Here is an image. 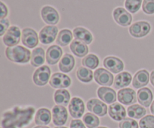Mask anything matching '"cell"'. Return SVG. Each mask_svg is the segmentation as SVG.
I'll return each mask as SVG.
<instances>
[{
  "label": "cell",
  "instance_id": "obj_1",
  "mask_svg": "<svg viewBox=\"0 0 154 128\" xmlns=\"http://www.w3.org/2000/svg\"><path fill=\"white\" fill-rule=\"evenodd\" d=\"M35 109L32 106L22 108L15 106L3 113L2 127L3 128H23L31 123Z\"/></svg>",
  "mask_w": 154,
  "mask_h": 128
},
{
  "label": "cell",
  "instance_id": "obj_2",
  "mask_svg": "<svg viewBox=\"0 0 154 128\" xmlns=\"http://www.w3.org/2000/svg\"><path fill=\"white\" fill-rule=\"evenodd\" d=\"M5 55L6 58L12 62L26 64L31 60L32 53L27 48L20 45H17L6 48Z\"/></svg>",
  "mask_w": 154,
  "mask_h": 128
},
{
  "label": "cell",
  "instance_id": "obj_3",
  "mask_svg": "<svg viewBox=\"0 0 154 128\" xmlns=\"http://www.w3.org/2000/svg\"><path fill=\"white\" fill-rule=\"evenodd\" d=\"M21 34H22V31H20L19 27L16 25L10 26L3 36V43L8 47L17 46L20 43Z\"/></svg>",
  "mask_w": 154,
  "mask_h": 128
},
{
  "label": "cell",
  "instance_id": "obj_4",
  "mask_svg": "<svg viewBox=\"0 0 154 128\" xmlns=\"http://www.w3.org/2000/svg\"><path fill=\"white\" fill-rule=\"evenodd\" d=\"M51 70L47 65H43L36 69L33 73L32 79L35 85L38 86H44L48 83L51 79Z\"/></svg>",
  "mask_w": 154,
  "mask_h": 128
},
{
  "label": "cell",
  "instance_id": "obj_5",
  "mask_svg": "<svg viewBox=\"0 0 154 128\" xmlns=\"http://www.w3.org/2000/svg\"><path fill=\"white\" fill-rule=\"evenodd\" d=\"M151 30V25L147 21H138L129 27V31L131 35L136 38H140L147 35Z\"/></svg>",
  "mask_w": 154,
  "mask_h": 128
},
{
  "label": "cell",
  "instance_id": "obj_6",
  "mask_svg": "<svg viewBox=\"0 0 154 128\" xmlns=\"http://www.w3.org/2000/svg\"><path fill=\"white\" fill-rule=\"evenodd\" d=\"M21 40L23 44L28 48H35L38 44L39 36L33 28H25L22 30Z\"/></svg>",
  "mask_w": 154,
  "mask_h": 128
},
{
  "label": "cell",
  "instance_id": "obj_7",
  "mask_svg": "<svg viewBox=\"0 0 154 128\" xmlns=\"http://www.w3.org/2000/svg\"><path fill=\"white\" fill-rule=\"evenodd\" d=\"M49 84L52 88L63 89L69 88L72 84V80L71 78L65 73H55L51 76Z\"/></svg>",
  "mask_w": 154,
  "mask_h": 128
},
{
  "label": "cell",
  "instance_id": "obj_8",
  "mask_svg": "<svg viewBox=\"0 0 154 128\" xmlns=\"http://www.w3.org/2000/svg\"><path fill=\"white\" fill-rule=\"evenodd\" d=\"M94 79L99 85L102 86H111L114 85V76L109 70L104 68H98L94 72Z\"/></svg>",
  "mask_w": 154,
  "mask_h": 128
},
{
  "label": "cell",
  "instance_id": "obj_9",
  "mask_svg": "<svg viewBox=\"0 0 154 128\" xmlns=\"http://www.w3.org/2000/svg\"><path fill=\"white\" fill-rule=\"evenodd\" d=\"M58 28L55 25H46L39 32V40L43 44L53 43L58 34Z\"/></svg>",
  "mask_w": 154,
  "mask_h": 128
},
{
  "label": "cell",
  "instance_id": "obj_10",
  "mask_svg": "<svg viewBox=\"0 0 154 128\" xmlns=\"http://www.w3.org/2000/svg\"><path fill=\"white\" fill-rule=\"evenodd\" d=\"M113 16L114 20L118 25L126 27L130 25L132 22V16L129 12L125 8L118 7L113 11Z\"/></svg>",
  "mask_w": 154,
  "mask_h": 128
},
{
  "label": "cell",
  "instance_id": "obj_11",
  "mask_svg": "<svg viewBox=\"0 0 154 128\" xmlns=\"http://www.w3.org/2000/svg\"><path fill=\"white\" fill-rule=\"evenodd\" d=\"M41 16L44 22L50 25H55L60 20V15L58 11L51 6H44L41 10Z\"/></svg>",
  "mask_w": 154,
  "mask_h": 128
},
{
  "label": "cell",
  "instance_id": "obj_12",
  "mask_svg": "<svg viewBox=\"0 0 154 128\" xmlns=\"http://www.w3.org/2000/svg\"><path fill=\"white\" fill-rule=\"evenodd\" d=\"M69 111L72 118L78 119L81 118L85 111V106L82 99L77 97H73L69 104Z\"/></svg>",
  "mask_w": 154,
  "mask_h": 128
},
{
  "label": "cell",
  "instance_id": "obj_13",
  "mask_svg": "<svg viewBox=\"0 0 154 128\" xmlns=\"http://www.w3.org/2000/svg\"><path fill=\"white\" fill-rule=\"evenodd\" d=\"M87 107L90 112L99 116H105L108 113L107 105L99 99L93 98L89 100L87 103Z\"/></svg>",
  "mask_w": 154,
  "mask_h": 128
},
{
  "label": "cell",
  "instance_id": "obj_14",
  "mask_svg": "<svg viewBox=\"0 0 154 128\" xmlns=\"http://www.w3.org/2000/svg\"><path fill=\"white\" fill-rule=\"evenodd\" d=\"M53 122L57 126H63L68 120V112L65 106L56 105L52 109Z\"/></svg>",
  "mask_w": 154,
  "mask_h": 128
},
{
  "label": "cell",
  "instance_id": "obj_15",
  "mask_svg": "<svg viewBox=\"0 0 154 128\" xmlns=\"http://www.w3.org/2000/svg\"><path fill=\"white\" fill-rule=\"evenodd\" d=\"M103 64L108 70L114 73H121L124 68V64L120 58L114 56H108L104 59Z\"/></svg>",
  "mask_w": 154,
  "mask_h": 128
},
{
  "label": "cell",
  "instance_id": "obj_16",
  "mask_svg": "<svg viewBox=\"0 0 154 128\" xmlns=\"http://www.w3.org/2000/svg\"><path fill=\"white\" fill-rule=\"evenodd\" d=\"M117 99L120 103L129 106L136 102V93L130 88H123L119 90L117 93Z\"/></svg>",
  "mask_w": 154,
  "mask_h": 128
},
{
  "label": "cell",
  "instance_id": "obj_17",
  "mask_svg": "<svg viewBox=\"0 0 154 128\" xmlns=\"http://www.w3.org/2000/svg\"><path fill=\"white\" fill-rule=\"evenodd\" d=\"M108 114L113 120L116 121H121L126 118V111L123 105L120 103H114L108 107Z\"/></svg>",
  "mask_w": 154,
  "mask_h": 128
},
{
  "label": "cell",
  "instance_id": "obj_18",
  "mask_svg": "<svg viewBox=\"0 0 154 128\" xmlns=\"http://www.w3.org/2000/svg\"><path fill=\"white\" fill-rule=\"evenodd\" d=\"M98 97L105 103L112 104L117 100V94L114 89L106 86L99 87L97 90Z\"/></svg>",
  "mask_w": 154,
  "mask_h": 128
},
{
  "label": "cell",
  "instance_id": "obj_19",
  "mask_svg": "<svg viewBox=\"0 0 154 128\" xmlns=\"http://www.w3.org/2000/svg\"><path fill=\"white\" fill-rule=\"evenodd\" d=\"M63 56V49L58 45H52L46 52V61L48 64L54 65L60 60Z\"/></svg>",
  "mask_w": 154,
  "mask_h": 128
},
{
  "label": "cell",
  "instance_id": "obj_20",
  "mask_svg": "<svg viewBox=\"0 0 154 128\" xmlns=\"http://www.w3.org/2000/svg\"><path fill=\"white\" fill-rule=\"evenodd\" d=\"M150 73L147 70H140L137 72L132 79V85L135 88H142L146 86L150 81Z\"/></svg>",
  "mask_w": 154,
  "mask_h": 128
},
{
  "label": "cell",
  "instance_id": "obj_21",
  "mask_svg": "<svg viewBox=\"0 0 154 128\" xmlns=\"http://www.w3.org/2000/svg\"><path fill=\"white\" fill-rule=\"evenodd\" d=\"M73 35L75 40L83 42L85 44H90L93 40L92 33L87 28L83 27H76L74 28Z\"/></svg>",
  "mask_w": 154,
  "mask_h": 128
},
{
  "label": "cell",
  "instance_id": "obj_22",
  "mask_svg": "<svg viewBox=\"0 0 154 128\" xmlns=\"http://www.w3.org/2000/svg\"><path fill=\"white\" fill-rule=\"evenodd\" d=\"M138 103L144 107H149L153 102V94L149 88L144 87L138 91L137 93Z\"/></svg>",
  "mask_w": 154,
  "mask_h": 128
},
{
  "label": "cell",
  "instance_id": "obj_23",
  "mask_svg": "<svg viewBox=\"0 0 154 128\" xmlns=\"http://www.w3.org/2000/svg\"><path fill=\"white\" fill-rule=\"evenodd\" d=\"M51 111L47 108H41L36 112L35 117V123L39 126L48 125L51 121Z\"/></svg>",
  "mask_w": 154,
  "mask_h": 128
},
{
  "label": "cell",
  "instance_id": "obj_24",
  "mask_svg": "<svg viewBox=\"0 0 154 128\" xmlns=\"http://www.w3.org/2000/svg\"><path fill=\"white\" fill-rule=\"evenodd\" d=\"M70 49L72 53L78 58L85 57L89 52V48L87 44L75 39L70 43Z\"/></svg>",
  "mask_w": 154,
  "mask_h": 128
},
{
  "label": "cell",
  "instance_id": "obj_25",
  "mask_svg": "<svg viewBox=\"0 0 154 128\" xmlns=\"http://www.w3.org/2000/svg\"><path fill=\"white\" fill-rule=\"evenodd\" d=\"M46 54L45 49L42 47L35 48L32 52L30 63L33 67H39L45 64Z\"/></svg>",
  "mask_w": 154,
  "mask_h": 128
},
{
  "label": "cell",
  "instance_id": "obj_26",
  "mask_svg": "<svg viewBox=\"0 0 154 128\" xmlns=\"http://www.w3.org/2000/svg\"><path fill=\"white\" fill-rule=\"evenodd\" d=\"M75 64V59L71 54L66 53L62 57L59 63V69L64 73H69L73 70Z\"/></svg>",
  "mask_w": 154,
  "mask_h": 128
},
{
  "label": "cell",
  "instance_id": "obj_27",
  "mask_svg": "<svg viewBox=\"0 0 154 128\" xmlns=\"http://www.w3.org/2000/svg\"><path fill=\"white\" fill-rule=\"evenodd\" d=\"M132 82V75L129 72H121L114 78V86L117 89L127 87Z\"/></svg>",
  "mask_w": 154,
  "mask_h": 128
},
{
  "label": "cell",
  "instance_id": "obj_28",
  "mask_svg": "<svg viewBox=\"0 0 154 128\" xmlns=\"http://www.w3.org/2000/svg\"><path fill=\"white\" fill-rule=\"evenodd\" d=\"M70 93L68 90L59 89L57 90L54 93V99L57 105L63 106H67L69 103H70Z\"/></svg>",
  "mask_w": 154,
  "mask_h": 128
},
{
  "label": "cell",
  "instance_id": "obj_29",
  "mask_svg": "<svg viewBox=\"0 0 154 128\" xmlns=\"http://www.w3.org/2000/svg\"><path fill=\"white\" fill-rule=\"evenodd\" d=\"M74 35L71 30L68 28H64L62 29L59 32L58 35L57 37V43L60 45V46H66L72 42V38Z\"/></svg>",
  "mask_w": 154,
  "mask_h": 128
},
{
  "label": "cell",
  "instance_id": "obj_30",
  "mask_svg": "<svg viewBox=\"0 0 154 128\" xmlns=\"http://www.w3.org/2000/svg\"><path fill=\"white\" fill-rule=\"evenodd\" d=\"M147 113L145 108L138 104H134L129 106L127 109V114L130 118L139 119L143 118Z\"/></svg>",
  "mask_w": 154,
  "mask_h": 128
},
{
  "label": "cell",
  "instance_id": "obj_31",
  "mask_svg": "<svg viewBox=\"0 0 154 128\" xmlns=\"http://www.w3.org/2000/svg\"><path fill=\"white\" fill-rule=\"evenodd\" d=\"M76 76L78 79L81 82H84V83H89L92 82L94 77L93 71L90 69L87 68L86 67H80L76 71Z\"/></svg>",
  "mask_w": 154,
  "mask_h": 128
},
{
  "label": "cell",
  "instance_id": "obj_32",
  "mask_svg": "<svg viewBox=\"0 0 154 128\" xmlns=\"http://www.w3.org/2000/svg\"><path fill=\"white\" fill-rule=\"evenodd\" d=\"M82 64L90 70H94L99 66V59L95 54H89L82 59Z\"/></svg>",
  "mask_w": 154,
  "mask_h": 128
},
{
  "label": "cell",
  "instance_id": "obj_33",
  "mask_svg": "<svg viewBox=\"0 0 154 128\" xmlns=\"http://www.w3.org/2000/svg\"><path fill=\"white\" fill-rule=\"evenodd\" d=\"M83 121L84 124L88 128H96L99 125V118L95 114L87 112L83 117Z\"/></svg>",
  "mask_w": 154,
  "mask_h": 128
},
{
  "label": "cell",
  "instance_id": "obj_34",
  "mask_svg": "<svg viewBox=\"0 0 154 128\" xmlns=\"http://www.w3.org/2000/svg\"><path fill=\"white\" fill-rule=\"evenodd\" d=\"M143 0H126L125 1V7L126 10L130 13H135L141 8Z\"/></svg>",
  "mask_w": 154,
  "mask_h": 128
},
{
  "label": "cell",
  "instance_id": "obj_35",
  "mask_svg": "<svg viewBox=\"0 0 154 128\" xmlns=\"http://www.w3.org/2000/svg\"><path fill=\"white\" fill-rule=\"evenodd\" d=\"M141 128H154V115H147L143 117L139 122Z\"/></svg>",
  "mask_w": 154,
  "mask_h": 128
},
{
  "label": "cell",
  "instance_id": "obj_36",
  "mask_svg": "<svg viewBox=\"0 0 154 128\" xmlns=\"http://www.w3.org/2000/svg\"><path fill=\"white\" fill-rule=\"evenodd\" d=\"M142 10L146 14H154V0H143Z\"/></svg>",
  "mask_w": 154,
  "mask_h": 128
},
{
  "label": "cell",
  "instance_id": "obj_37",
  "mask_svg": "<svg viewBox=\"0 0 154 128\" xmlns=\"http://www.w3.org/2000/svg\"><path fill=\"white\" fill-rule=\"evenodd\" d=\"M120 128H138V124L135 120L130 118H126L121 121L119 124Z\"/></svg>",
  "mask_w": 154,
  "mask_h": 128
},
{
  "label": "cell",
  "instance_id": "obj_38",
  "mask_svg": "<svg viewBox=\"0 0 154 128\" xmlns=\"http://www.w3.org/2000/svg\"><path fill=\"white\" fill-rule=\"evenodd\" d=\"M9 25H10V22H9V20L7 18L1 19V20H0V28H1V29H0V35L4 36V34H5V32L9 28Z\"/></svg>",
  "mask_w": 154,
  "mask_h": 128
},
{
  "label": "cell",
  "instance_id": "obj_39",
  "mask_svg": "<svg viewBox=\"0 0 154 128\" xmlns=\"http://www.w3.org/2000/svg\"><path fill=\"white\" fill-rule=\"evenodd\" d=\"M84 121L80 119L72 120L70 123V128H86Z\"/></svg>",
  "mask_w": 154,
  "mask_h": 128
},
{
  "label": "cell",
  "instance_id": "obj_40",
  "mask_svg": "<svg viewBox=\"0 0 154 128\" xmlns=\"http://www.w3.org/2000/svg\"><path fill=\"white\" fill-rule=\"evenodd\" d=\"M0 4H1V15H0V17H1V19H5L8 16V10L7 6L2 1H1Z\"/></svg>",
  "mask_w": 154,
  "mask_h": 128
},
{
  "label": "cell",
  "instance_id": "obj_41",
  "mask_svg": "<svg viewBox=\"0 0 154 128\" xmlns=\"http://www.w3.org/2000/svg\"><path fill=\"white\" fill-rule=\"evenodd\" d=\"M150 82H151L152 85L154 87V70L150 73Z\"/></svg>",
  "mask_w": 154,
  "mask_h": 128
},
{
  "label": "cell",
  "instance_id": "obj_42",
  "mask_svg": "<svg viewBox=\"0 0 154 128\" xmlns=\"http://www.w3.org/2000/svg\"><path fill=\"white\" fill-rule=\"evenodd\" d=\"M150 112H151V113L153 114L154 115V100L152 102L151 105H150Z\"/></svg>",
  "mask_w": 154,
  "mask_h": 128
},
{
  "label": "cell",
  "instance_id": "obj_43",
  "mask_svg": "<svg viewBox=\"0 0 154 128\" xmlns=\"http://www.w3.org/2000/svg\"><path fill=\"white\" fill-rule=\"evenodd\" d=\"M34 128H50L47 126H37V127H35Z\"/></svg>",
  "mask_w": 154,
  "mask_h": 128
},
{
  "label": "cell",
  "instance_id": "obj_44",
  "mask_svg": "<svg viewBox=\"0 0 154 128\" xmlns=\"http://www.w3.org/2000/svg\"><path fill=\"white\" fill-rule=\"evenodd\" d=\"M55 128H67V127H62V126H60V127H55Z\"/></svg>",
  "mask_w": 154,
  "mask_h": 128
},
{
  "label": "cell",
  "instance_id": "obj_45",
  "mask_svg": "<svg viewBox=\"0 0 154 128\" xmlns=\"http://www.w3.org/2000/svg\"><path fill=\"white\" fill-rule=\"evenodd\" d=\"M96 128H108V127H97Z\"/></svg>",
  "mask_w": 154,
  "mask_h": 128
},
{
  "label": "cell",
  "instance_id": "obj_46",
  "mask_svg": "<svg viewBox=\"0 0 154 128\" xmlns=\"http://www.w3.org/2000/svg\"><path fill=\"white\" fill-rule=\"evenodd\" d=\"M2 128H3V127H2Z\"/></svg>",
  "mask_w": 154,
  "mask_h": 128
}]
</instances>
